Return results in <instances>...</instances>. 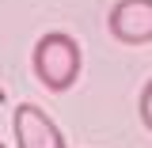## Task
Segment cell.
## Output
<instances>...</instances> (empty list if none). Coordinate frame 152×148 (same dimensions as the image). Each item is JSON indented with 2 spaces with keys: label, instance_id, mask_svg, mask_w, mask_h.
<instances>
[{
  "label": "cell",
  "instance_id": "obj_1",
  "mask_svg": "<svg viewBox=\"0 0 152 148\" xmlns=\"http://www.w3.org/2000/svg\"><path fill=\"white\" fill-rule=\"evenodd\" d=\"M80 42L65 31H50L34 42V76L50 87V91H65L72 87L80 76Z\"/></svg>",
  "mask_w": 152,
  "mask_h": 148
},
{
  "label": "cell",
  "instance_id": "obj_3",
  "mask_svg": "<svg viewBox=\"0 0 152 148\" xmlns=\"http://www.w3.org/2000/svg\"><path fill=\"white\" fill-rule=\"evenodd\" d=\"M107 27L126 46H145V42H152V0H118L110 8Z\"/></svg>",
  "mask_w": 152,
  "mask_h": 148
},
{
  "label": "cell",
  "instance_id": "obj_5",
  "mask_svg": "<svg viewBox=\"0 0 152 148\" xmlns=\"http://www.w3.org/2000/svg\"><path fill=\"white\" fill-rule=\"evenodd\" d=\"M0 148H4V141H0Z\"/></svg>",
  "mask_w": 152,
  "mask_h": 148
},
{
  "label": "cell",
  "instance_id": "obj_4",
  "mask_svg": "<svg viewBox=\"0 0 152 148\" xmlns=\"http://www.w3.org/2000/svg\"><path fill=\"white\" fill-rule=\"evenodd\" d=\"M137 114H141V122H145V129L152 133V80L141 87V103H137Z\"/></svg>",
  "mask_w": 152,
  "mask_h": 148
},
{
  "label": "cell",
  "instance_id": "obj_2",
  "mask_svg": "<svg viewBox=\"0 0 152 148\" xmlns=\"http://www.w3.org/2000/svg\"><path fill=\"white\" fill-rule=\"evenodd\" d=\"M12 129H15L19 148H65V137L50 122V114L38 110L34 103H19L12 114Z\"/></svg>",
  "mask_w": 152,
  "mask_h": 148
}]
</instances>
